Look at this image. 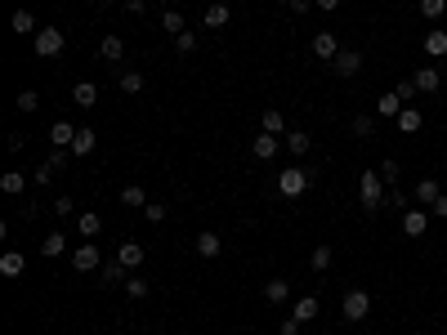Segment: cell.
<instances>
[{"instance_id":"4fadbf2b","label":"cell","mask_w":447,"mask_h":335,"mask_svg":"<svg viewBox=\"0 0 447 335\" xmlns=\"http://www.w3.org/2000/svg\"><path fill=\"white\" fill-rule=\"evenodd\" d=\"M126 277H130V268L121 260H112V264L99 268V286H126Z\"/></svg>"},{"instance_id":"7bdbcfd3","label":"cell","mask_w":447,"mask_h":335,"mask_svg":"<svg viewBox=\"0 0 447 335\" xmlns=\"http://www.w3.org/2000/svg\"><path fill=\"white\" fill-rule=\"evenodd\" d=\"M443 9H447V0H421V18H443Z\"/></svg>"},{"instance_id":"9a60e30c","label":"cell","mask_w":447,"mask_h":335,"mask_svg":"<svg viewBox=\"0 0 447 335\" xmlns=\"http://www.w3.org/2000/svg\"><path fill=\"white\" fill-rule=\"evenodd\" d=\"M251 152H255V161H273L278 157V134H255Z\"/></svg>"},{"instance_id":"f546056e","label":"cell","mask_w":447,"mask_h":335,"mask_svg":"<svg viewBox=\"0 0 447 335\" xmlns=\"http://www.w3.org/2000/svg\"><path fill=\"white\" fill-rule=\"evenodd\" d=\"M394 121H398V130H403V134H412V130H421V112H416V108H412V103H407V108H403V112H398V117H394Z\"/></svg>"},{"instance_id":"b9f144b4","label":"cell","mask_w":447,"mask_h":335,"mask_svg":"<svg viewBox=\"0 0 447 335\" xmlns=\"http://www.w3.org/2000/svg\"><path fill=\"white\" fill-rule=\"evenodd\" d=\"M175 50L184 54V59H188V54H197V36H193V32H179V36H175Z\"/></svg>"},{"instance_id":"7a4b0ae2","label":"cell","mask_w":447,"mask_h":335,"mask_svg":"<svg viewBox=\"0 0 447 335\" xmlns=\"http://www.w3.org/2000/svg\"><path fill=\"white\" fill-rule=\"evenodd\" d=\"M63 45H68L63 27H41V32H36V54H41V59H59Z\"/></svg>"},{"instance_id":"d4e9b609","label":"cell","mask_w":447,"mask_h":335,"mask_svg":"<svg viewBox=\"0 0 447 335\" xmlns=\"http://www.w3.org/2000/svg\"><path fill=\"white\" fill-rule=\"evenodd\" d=\"M403 108H407V103L398 99V94H385V99H376V117H385V121H394Z\"/></svg>"},{"instance_id":"ffe728a7","label":"cell","mask_w":447,"mask_h":335,"mask_svg":"<svg viewBox=\"0 0 447 335\" xmlns=\"http://www.w3.org/2000/svg\"><path fill=\"white\" fill-rule=\"evenodd\" d=\"M322 313V304H318V295H304V300H296V309H291V318L296 322H313Z\"/></svg>"},{"instance_id":"484cf974","label":"cell","mask_w":447,"mask_h":335,"mask_svg":"<svg viewBox=\"0 0 447 335\" xmlns=\"http://www.w3.org/2000/svg\"><path fill=\"white\" fill-rule=\"evenodd\" d=\"M425 54H430V59H443L447 54V32L443 27H434V32L425 36Z\"/></svg>"},{"instance_id":"277c9868","label":"cell","mask_w":447,"mask_h":335,"mask_svg":"<svg viewBox=\"0 0 447 335\" xmlns=\"http://www.w3.org/2000/svg\"><path fill=\"white\" fill-rule=\"evenodd\" d=\"M309 179H313V170H282V175H278V193L282 197H300L304 193V188H309Z\"/></svg>"},{"instance_id":"e575fe53","label":"cell","mask_w":447,"mask_h":335,"mask_svg":"<svg viewBox=\"0 0 447 335\" xmlns=\"http://www.w3.org/2000/svg\"><path fill=\"white\" fill-rule=\"evenodd\" d=\"M331 260H336V255H331V246H313V273H327V268H331Z\"/></svg>"},{"instance_id":"30bf717a","label":"cell","mask_w":447,"mask_h":335,"mask_svg":"<svg viewBox=\"0 0 447 335\" xmlns=\"http://www.w3.org/2000/svg\"><path fill=\"white\" fill-rule=\"evenodd\" d=\"M412 81H416V90H421V94H439L443 90V72H439V67H416Z\"/></svg>"},{"instance_id":"5bb4252c","label":"cell","mask_w":447,"mask_h":335,"mask_svg":"<svg viewBox=\"0 0 447 335\" xmlns=\"http://www.w3.org/2000/svg\"><path fill=\"white\" fill-rule=\"evenodd\" d=\"M9 32H14V36L41 32V27H36V18H32V9H14V18H9Z\"/></svg>"},{"instance_id":"c3c4849f","label":"cell","mask_w":447,"mask_h":335,"mask_svg":"<svg viewBox=\"0 0 447 335\" xmlns=\"http://www.w3.org/2000/svg\"><path fill=\"white\" fill-rule=\"evenodd\" d=\"M287 5H291V14H309V9H318L313 0H287Z\"/></svg>"},{"instance_id":"816d5d0a","label":"cell","mask_w":447,"mask_h":335,"mask_svg":"<svg viewBox=\"0 0 447 335\" xmlns=\"http://www.w3.org/2000/svg\"><path fill=\"white\" fill-rule=\"evenodd\" d=\"M313 5H318L322 14H331V9H340V0H313Z\"/></svg>"},{"instance_id":"ab89813d","label":"cell","mask_w":447,"mask_h":335,"mask_svg":"<svg viewBox=\"0 0 447 335\" xmlns=\"http://www.w3.org/2000/svg\"><path fill=\"white\" fill-rule=\"evenodd\" d=\"M63 246H68V242H63V233H50L41 242V255H50V260H54V255H63Z\"/></svg>"},{"instance_id":"7dc6e473","label":"cell","mask_w":447,"mask_h":335,"mask_svg":"<svg viewBox=\"0 0 447 335\" xmlns=\"http://www.w3.org/2000/svg\"><path fill=\"white\" fill-rule=\"evenodd\" d=\"M144 215L152 219V224H161V219H166V206H157V201H148V206H144Z\"/></svg>"},{"instance_id":"9c48e42d","label":"cell","mask_w":447,"mask_h":335,"mask_svg":"<svg viewBox=\"0 0 447 335\" xmlns=\"http://www.w3.org/2000/svg\"><path fill=\"white\" fill-rule=\"evenodd\" d=\"M331 72H336V76H358V72H363V54H358V50H340L336 63H331Z\"/></svg>"},{"instance_id":"681fc988","label":"cell","mask_w":447,"mask_h":335,"mask_svg":"<svg viewBox=\"0 0 447 335\" xmlns=\"http://www.w3.org/2000/svg\"><path fill=\"white\" fill-rule=\"evenodd\" d=\"M430 215H434V219H447V197L434 201V206H430Z\"/></svg>"},{"instance_id":"44dd1931","label":"cell","mask_w":447,"mask_h":335,"mask_svg":"<svg viewBox=\"0 0 447 335\" xmlns=\"http://www.w3.org/2000/svg\"><path fill=\"white\" fill-rule=\"evenodd\" d=\"M72 139H76L72 121H54V126H50V143H54V148H72Z\"/></svg>"},{"instance_id":"ba28073f","label":"cell","mask_w":447,"mask_h":335,"mask_svg":"<svg viewBox=\"0 0 447 335\" xmlns=\"http://www.w3.org/2000/svg\"><path fill=\"white\" fill-rule=\"evenodd\" d=\"M117 260L126 264L130 273H139V268H144V260H148V251H144L139 242H121V246H117Z\"/></svg>"},{"instance_id":"74e56055","label":"cell","mask_w":447,"mask_h":335,"mask_svg":"<svg viewBox=\"0 0 447 335\" xmlns=\"http://www.w3.org/2000/svg\"><path fill=\"white\" fill-rule=\"evenodd\" d=\"M398 175H403V166H398L394 157H385V166H380V179H385L389 188H398Z\"/></svg>"},{"instance_id":"8fae6325","label":"cell","mask_w":447,"mask_h":335,"mask_svg":"<svg viewBox=\"0 0 447 335\" xmlns=\"http://www.w3.org/2000/svg\"><path fill=\"white\" fill-rule=\"evenodd\" d=\"M336 54H340V41H336L331 32H318V36H313V59L336 63Z\"/></svg>"},{"instance_id":"7c38bea8","label":"cell","mask_w":447,"mask_h":335,"mask_svg":"<svg viewBox=\"0 0 447 335\" xmlns=\"http://www.w3.org/2000/svg\"><path fill=\"white\" fill-rule=\"evenodd\" d=\"M76 233H81L85 242H90V237H99L103 233V215H99V210H81V215H76Z\"/></svg>"},{"instance_id":"bcb514c9","label":"cell","mask_w":447,"mask_h":335,"mask_svg":"<svg viewBox=\"0 0 447 335\" xmlns=\"http://www.w3.org/2000/svg\"><path fill=\"white\" fill-rule=\"evenodd\" d=\"M300 327H304V322H296V318H282V322H278V335H300Z\"/></svg>"},{"instance_id":"7402d4cb","label":"cell","mask_w":447,"mask_h":335,"mask_svg":"<svg viewBox=\"0 0 447 335\" xmlns=\"http://www.w3.org/2000/svg\"><path fill=\"white\" fill-rule=\"evenodd\" d=\"M228 5H206V14H202V27H211V32H220V27H228Z\"/></svg>"},{"instance_id":"2e32d148","label":"cell","mask_w":447,"mask_h":335,"mask_svg":"<svg viewBox=\"0 0 447 335\" xmlns=\"http://www.w3.org/2000/svg\"><path fill=\"white\" fill-rule=\"evenodd\" d=\"M264 300H269V304H278V309H282V304L291 300V286H287V277H273V282H264Z\"/></svg>"},{"instance_id":"ee69618b","label":"cell","mask_w":447,"mask_h":335,"mask_svg":"<svg viewBox=\"0 0 447 335\" xmlns=\"http://www.w3.org/2000/svg\"><path fill=\"white\" fill-rule=\"evenodd\" d=\"M45 166H50L54 175H59V170L68 166V148H54V152H50V161H45Z\"/></svg>"},{"instance_id":"83f0119b","label":"cell","mask_w":447,"mask_h":335,"mask_svg":"<svg viewBox=\"0 0 447 335\" xmlns=\"http://www.w3.org/2000/svg\"><path fill=\"white\" fill-rule=\"evenodd\" d=\"M260 130H264V134H287V117H282L278 108H269V112L260 117Z\"/></svg>"},{"instance_id":"d590c367","label":"cell","mask_w":447,"mask_h":335,"mask_svg":"<svg viewBox=\"0 0 447 335\" xmlns=\"http://www.w3.org/2000/svg\"><path fill=\"white\" fill-rule=\"evenodd\" d=\"M121 201H126V206H148V193L139 184H126L121 188Z\"/></svg>"},{"instance_id":"cb8c5ba5","label":"cell","mask_w":447,"mask_h":335,"mask_svg":"<svg viewBox=\"0 0 447 335\" xmlns=\"http://www.w3.org/2000/svg\"><path fill=\"white\" fill-rule=\"evenodd\" d=\"M99 54L108 63H121V54H126V41H121V36H103L99 41Z\"/></svg>"},{"instance_id":"3957f363","label":"cell","mask_w":447,"mask_h":335,"mask_svg":"<svg viewBox=\"0 0 447 335\" xmlns=\"http://www.w3.org/2000/svg\"><path fill=\"white\" fill-rule=\"evenodd\" d=\"M340 309H345V322H363L367 313H372V295L367 291H345Z\"/></svg>"},{"instance_id":"f6af8a7d","label":"cell","mask_w":447,"mask_h":335,"mask_svg":"<svg viewBox=\"0 0 447 335\" xmlns=\"http://www.w3.org/2000/svg\"><path fill=\"white\" fill-rule=\"evenodd\" d=\"M385 206H394V210H407V193H403V188H389Z\"/></svg>"},{"instance_id":"8d00e7d4","label":"cell","mask_w":447,"mask_h":335,"mask_svg":"<svg viewBox=\"0 0 447 335\" xmlns=\"http://www.w3.org/2000/svg\"><path fill=\"white\" fill-rule=\"evenodd\" d=\"M121 90L126 94H144V72H121Z\"/></svg>"},{"instance_id":"836d02e7","label":"cell","mask_w":447,"mask_h":335,"mask_svg":"<svg viewBox=\"0 0 447 335\" xmlns=\"http://www.w3.org/2000/svg\"><path fill=\"white\" fill-rule=\"evenodd\" d=\"M14 108H18V112H27V117H32V112L41 108V94H36V90H23V94H18V99H14Z\"/></svg>"},{"instance_id":"e0dca14e","label":"cell","mask_w":447,"mask_h":335,"mask_svg":"<svg viewBox=\"0 0 447 335\" xmlns=\"http://www.w3.org/2000/svg\"><path fill=\"white\" fill-rule=\"evenodd\" d=\"M72 103H76V108H94V103H99V85H94V81H76Z\"/></svg>"},{"instance_id":"f35d334b","label":"cell","mask_w":447,"mask_h":335,"mask_svg":"<svg viewBox=\"0 0 447 335\" xmlns=\"http://www.w3.org/2000/svg\"><path fill=\"white\" fill-rule=\"evenodd\" d=\"M50 210H54V219H68L72 210H76V201H72L68 193H63V197H54V201H50Z\"/></svg>"},{"instance_id":"d6986e66","label":"cell","mask_w":447,"mask_h":335,"mask_svg":"<svg viewBox=\"0 0 447 335\" xmlns=\"http://www.w3.org/2000/svg\"><path fill=\"white\" fill-rule=\"evenodd\" d=\"M193 246H197V255H202V260H215V255L224 251V237H220V233H202Z\"/></svg>"},{"instance_id":"6da1fadb","label":"cell","mask_w":447,"mask_h":335,"mask_svg":"<svg viewBox=\"0 0 447 335\" xmlns=\"http://www.w3.org/2000/svg\"><path fill=\"white\" fill-rule=\"evenodd\" d=\"M358 206L367 215H376L385 206V179H380V170H363V179H358Z\"/></svg>"},{"instance_id":"f5cc1de1","label":"cell","mask_w":447,"mask_h":335,"mask_svg":"<svg viewBox=\"0 0 447 335\" xmlns=\"http://www.w3.org/2000/svg\"><path fill=\"white\" fill-rule=\"evenodd\" d=\"M161 5H170V0H161Z\"/></svg>"},{"instance_id":"4dcf8cb0","label":"cell","mask_w":447,"mask_h":335,"mask_svg":"<svg viewBox=\"0 0 447 335\" xmlns=\"http://www.w3.org/2000/svg\"><path fill=\"white\" fill-rule=\"evenodd\" d=\"M349 134H354V139H372L376 134V117H354L349 121Z\"/></svg>"},{"instance_id":"4316f807","label":"cell","mask_w":447,"mask_h":335,"mask_svg":"<svg viewBox=\"0 0 447 335\" xmlns=\"http://www.w3.org/2000/svg\"><path fill=\"white\" fill-rule=\"evenodd\" d=\"M23 268H27V260L18 251H5V255H0V277H18Z\"/></svg>"},{"instance_id":"5b68a950","label":"cell","mask_w":447,"mask_h":335,"mask_svg":"<svg viewBox=\"0 0 447 335\" xmlns=\"http://www.w3.org/2000/svg\"><path fill=\"white\" fill-rule=\"evenodd\" d=\"M72 268L76 273H94V268H103V255H99V242H81L72 251Z\"/></svg>"},{"instance_id":"60d3db41","label":"cell","mask_w":447,"mask_h":335,"mask_svg":"<svg viewBox=\"0 0 447 335\" xmlns=\"http://www.w3.org/2000/svg\"><path fill=\"white\" fill-rule=\"evenodd\" d=\"M394 94H398L403 103H416V94H421V90H416V81L407 76V81H398V85H394Z\"/></svg>"},{"instance_id":"ac0fdd59","label":"cell","mask_w":447,"mask_h":335,"mask_svg":"<svg viewBox=\"0 0 447 335\" xmlns=\"http://www.w3.org/2000/svg\"><path fill=\"white\" fill-rule=\"evenodd\" d=\"M416 206H434V201L443 197V188H439V179H421V184H416Z\"/></svg>"},{"instance_id":"603a6c76","label":"cell","mask_w":447,"mask_h":335,"mask_svg":"<svg viewBox=\"0 0 447 335\" xmlns=\"http://www.w3.org/2000/svg\"><path fill=\"white\" fill-rule=\"evenodd\" d=\"M23 188H27V175H23V170H5V175H0V193L18 197Z\"/></svg>"},{"instance_id":"1f68e13d","label":"cell","mask_w":447,"mask_h":335,"mask_svg":"<svg viewBox=\"0 0 447 335\" xmlns=\"http://www.w3.org/2000/svg\"><path fill=\"white\" fill-rule=\"evenodd\" d=\"M121 291H126L130 300H148V282H144V277H139V273H130V277H126V286H121Z\"/></svg>"},{"instance_id":"8992f818","label":"cell","mask_w":447,"mask_h":335,"mask_svg":"<svg viewBox=\"0 0 447 335\" xmlns=\"http://www.w3.org/2000/svg\"><path fill=\"white\" fill-rule=\"evenodd\" d=\"M425 228H430V210L425 206H407L403 210V233L407 237H425Z\"/></svg>"},{"instance_id":"f1b7e54d","label":"cell","mask_w":447,"mask_h":335,"mask_svg":"<svg viewBox=\"0 0 447 335\" xmlns=\"http://www.w3.org/2000/svg\"><path fill=\"white\" fill-rule=\"evenodd\" d=\"M287 148L296 152V157H309V148H313L309 130H287Z\"/></svg>"},{"instance_id":"d6a6232c","label":"cell","mask_w":447,"mask_h":335,"mask_svg":"<svg viewBox=\"0 0 447 335\" xmlns=\"http://www.w3.org/2000/svg\"><path fill=\"white\" fill-rule=\"evenodd\" d=\"M161 27H166L170 36H179V32H188V23H184V14H179V9H166V14H161Z\"/></svg>"},{"instance_id":"f907efd6","label":"cell","mask_w":447,"mask_h":335,"mask_svg":"<svg viewBox=\"0 0 447 335\" xmlns=\"http://www.w3.org/2000/svg\"><path fill=\"white\" fill-rule=\"evenodd\" d=\"M126 9H130V14L139 18V14H148V0H126Z\"/></svg>"},{"instance_id":"52a82bcc","label":"cell","mask_w":447,"mask_h":335,"mask_svg":"<svg viewBox=\"0 0 447 335\" xmlns=\"http://www.w3.org/2000/svg\"><path fill=\"white\" fill-rule=\"evenodd\" d=\"M94 148H99V130H94V126H76V139H72V157H90V152Z\"/></svg>"}]
</instances>
